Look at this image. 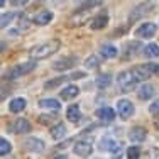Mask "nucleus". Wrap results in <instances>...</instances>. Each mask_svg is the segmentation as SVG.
<instances>
[{
	"instance_id": "7c9ffc66",
	"label": "nucleus",
	"mask_w": 159,
	"mask_h": 159,
	"mask_svg": "<svg viewBox=\"0 0 159 159\" xmlns=\"http://www.w3.org/2000/svg\"><path fill=\"white\" fill-rule=\"evenodd\" d=\"M54 159H68V156H56Z\"/></svg>"
},
{
	"instance_id": "a211bd4d",
	"label": "nucleus",
	"mask_w": 159,
	"mask_h": 159,
	"mask_svg": "<svg viewBox=\"0 0 159 159\" xmlns=\"http://www.w3.org/2000/svg\"><path fill=\"white\" fill-rule=\"evenodd\" d=\"M66 117H68V120H71V122H76V120L80 119V107L78 105H71V107H68Z\"/></svg>"
},
{
	"instance_id": "dca6fc26",
	"label": "nucleus",
	"mask_w": 159,
	"mask_h": 159,
	"mask_svg": "<svg viewBox=\"0 0 159 159\" xmlns=\"http://www.w3.org/2000/svg\"><path fill=\"white\" fill-rule=\"evenodd\" d=\"M154 95V86L152 85H144L141 90H139V98L141 100H147Z\"/></svg>"
},
{
	"instance_id": "20e7f679",
	"label": "nucleus",
	"mask_w": 159,
	"mask_h": 159,
	"mask_svg": "<svg viewBox=\"0 0 159 159\" xmlns=\"http://www.w3.org/2000/svg\"><path fill=\"white\" fill-rule=\"evenodd\" d=\"M100 149L103 151H110V152H119L122 149V144L120 142H115L110 135H105L103 139L100 141Z\"/></svg>"
},
{
	"instance_id": "aec40b11",
	"label": "nucleus",
	"mask_w": 159,
	"mask_h": 159,
	"mask_svg": "<svg viewBox=\"0 0 159 159\" xmlns=\"http://www.w3.org/2000/svg\"><path fill=\"white\" fill-rule=\"evenodd\" d=\"M39 107H44V108H51V110H59V102L58 100H41L39 102Z\"/></svg>"
},
{
	"instance_id": "c85d7f7f",
	"label": "nucleus",
	"mask_w": 159,
	"mask_h": 159,
	"mask_svg": "<svg viewBox=\"0 0 159 159\" xmlns=\"http://www.w3.org/2000/svg\"><path fill=\"white\" fill-rule=\"evenodd\" d=\"M149 112H151V113H159V100H156L152 105H151V107H149Z\"/></svg>"
},
{
	"instance_id": "bb28decb",
	"label": "nucleus",
	"mask_w": 159,
	"mask_h": 159,
	"mask_svg": "<svg viewBox=\"0 0 159 159\" xmlns=\"http://www.w3.org/2000/svg\"><path fill=\"white\" fill-rule=\"evenodd\" d=\"M85 66L88 68V70H92V68H97V66H98V58H97V56H90V58L85 61Z\"/></svg>"
},
{
	"instance_id": "1a4fd4ad",
	"label": "nucleus",
	"mask_w": 159,
	"mask_h": 159,
	"mask_svg": "<svg viewBox=\"0 0 159 159\" xmlns=\"http://www.w3.org/2000/svg\"><path fill=\"white\" fill-rule=\"evenodd\" d=\"M107 22H108V16H107V14H98L97 17L92 19L90 27H92V29H103L105 25H107Z\"/></svg>"
},
{
	"instance_id": "4468645a",
	"label": "nucleus",
	"mask_w": 159,
	"mask_h": 159,
	"mask_svg": "<svg viewBox=\"0 0 159 159\" xmlns=\"http://www.w3.org/2000/svg\"><path fill=\"white\" fill-rule=\"evenodd\" d=\"M80 93V90H78V86H75V85H70V86H66V88L61 92V98L63 100H71V98H75Z\"/></svg>"
},
{
	"instance_id": "b1692460",
	"label": "nucleus",
	"mask_w": 159,
	"mask_h": 159,
	"mask_svg": "<svg viewBox=\"0 0 159 159\" xmlns=\"http://www.w3.org/2000/svg\"><path fill=\"white\" fill-rule=\"evenodd\" d=\"M66 76H59V78H54V80H51V81H48L46 83V88L49 90V88H56V86H58V85H61V83H64V81H66Z\"/></svg>"
},
{
	"instance_id": "412c9836",
	"label": "nucleus",
	"mask_w": 159,
	"mask_h": 159,
	"mask_svg": "<svg viewBox=\"0 0 159 159\" xmlns=\"http://www.w3.org/2000/svg\"><path fill=\"white\" fill-rule=\"evenodd\" d=\"M144 54L147 56V58H157L159 56V48L156 44H147L146 48H144Z\"/></svg>"
},
{
	"instance_id": "ddd939ff",
	"label": "nucleus",
	"mask_w": 159,
	"mask_h": 159,
	"mask_svg": "<svg viewBox=\"0 0 159 159\" xmlns=\"http://www.w3.org/2000/svg\"><path fill=\"white\" fill-rule=\"evenodd\" d=\"M75 63H76V58H73V56H70V58H63V59H59V61L54 63V70H58V71L68 70V68H71Z\"/></svg>"
},
{
	"instance_id": "cd10ccee",
	"label": "nucleus",
	"mask_w": 159,
	"mask_h": 159,
	"mask_svg": "<svg viewBox=\"0 0 159 159\" xmlns=\"http://www.w3.org/2000/svg\"><path fill=\"white\" fill-rule=\"evenodd\" d=\"M52 120H56V117H52V115H39V122L41 124H49V122H52Z\"/></svg>"
},
{
	"instance_id": "4be33fe9",
	"label": "nucleus",
	"mask_w": 159,
	"mask_h": 159,
	"mask_svg": "<svg viewBox=\"0 0 159 159\" xmlns=\"http://www.w3.org/2000/svg\"><path fill=\"white\" fill-rule=\"evenodd\" d=\"M97 86L98 88H107L108 85H110V75L105 73V75H100V76L97 78Z\"/></svg>"
},
{
	"instance_id": "f03ea898",
	"label": "nucleus",
	"mask_w": 159,
	"mask_h": 159,
	"mask_svg": "<svg viewBox=\"0 0 159 159\" xmlns=\"http://www.w3.org/2000/svg\"><path fill=\"white\" fill-rule=\"evenodd\" d=\"M34 66H36V63L31 61V63H25V64H17V66H12L9 71L5 73V80H9V78H19V76H22V75H25V73H29V71H32L34 70Z\"/></svg>"
},
{
	"instance_id": "0eeeda50",
	"label": "nucleus",
	"mask_w": 159,
	"mask_h": 159,
	"mask_svg": "<svg viewBox=\"0 0 159 159\" xmlns=\"http://www.w3.org/2000/svg\"><path fill=\"white\" fill-rule=\"evenodd\" d=\"M9 129L12 132H16V134H27V132L31 130V124H29V120H25V119H17Z\"/></svg>"
},
{
	"instance_id": "393cba45",
	"label": "nucleus",
	"mask_w": 159,
	"mask_h": 159,
	"mask_svg": "<svg viewBox=\"0 0 159 159\" xmlns=\"http://www.w3.org/2000/svg\"><path fill=\"white\" fill-rule=\"evenodd\" d=\"M16 19V14L14 12H9V14H2V20H0V24H2V27H7L9 25L10 20H14Z\"/></svg>"
},
{
	"instance_id": "9d476101",
	"label": "nucleus",
	"mask_w": 159,
	"mask_h": 159,
	"mask_svg": "<svg viewBox=\"0 0 159 159\" xmlns=\"http://www.w3.org/2000/svg\"><path fill=\"white\" fill-rule=\"evenodd\" d=\"M97 117L102 120H105V122H112V120L115 119V112H113L110 107H102L97 110Z\"/></svg>"
},
{
	"instance_id": "f3484780",
	"label": "nucleus",
	"mask_w": 159,
	"mask_h": 159,
	"mask_svg": "<svg viewBox=\"0 0 159 159\" xmlns=\"http://www.w3.org/2000/svg\"><path fill=\"white\" fill-rule=\"evenodd\" d=\"M66 135V127L63 125V124H58V125H54L51 129V137L52 139H61Z\"/></svg>"
},
{
	"instance_id": "9b49d317",
	"label": "nucleus",
	"mask_w": 159,
	"mask_h": 159,
	"mask_svg": "<svg viewBox=\"0 0 159 159\" xmlns=\"http://www.w3.org/2000/svg\"><path fill=\"white\" fill-rule=\"evenodd\" d=\"M51 20H52V12H49V10H43V12H39L34 17V24L37 25H46Z\"/></svg>"
},
{
	"instance_id": "2eb2a0df",
	"label": "nucleus",
	"mask_w": 159,
	"mask_h": 159,
	"mask_svg": "<svg viewBox=\"0 0 159 159\" xmlns=\"http://www.w3.org/2000/svg\"><path fill=\"white\" fill-rule=\"evenodd\" d=\"M24 108H25V100H24V98H16V100L10 102L9 110L12 112V113H19V112L24 110Z\"/></svg>"
},
{
	"instance_id": "a878e982",
	"label": "nucleus",
	"mask_w": 159,
	"mask_h": 159,
	"mask_svg": "<svg viewBox=\"0 0 159 159\" xmlns=\"http://www.w3.org/2000/svg\"><path fill=\"white\" fill-rule=\"evenodd\" d=\"M2 147H0V152H2V156H5L7 152H10V149H12V146H10V142L7 141V139H2Z\"/></svg>"
},
{
	"instance_id": "5701e85b",
	"label": "nucleus",
	"mask_w": 159,
	"mask_h": 159,
	"mask_svg": "<svg viewBox=\"0 0 159 159\" xmlns=\"http://www.w3.org/2000/svg\"><path fill=\"white\" fill-rule=\"evenodd\" d=\"M139 157H141V149H139L137 146L129 147V151H127V159H139Z\"/></svg>"
},
{
	"instance_id": "7ed1b4c3",
	"label": "nucleus",
	"mask_w": 159,
	"mask_h": 159,
	"mask_svg": "<svg viewBox=\"0 0 159 159\" xmlns=\"http://www.w3.org/2000/svg\"><path fill=\"white\" fill-rule=\"evenodd\" d=\"M93 151V142L90 139H81L80 142H76L75 146V154H78L80 157H86L90 156Z\"/></svg>"
},
{
	"instance_id": "423d86ee",
	"label": "nucleus",
	"mask_w": 159,
	"mask_h": 159,
	"mask_svg": "<svg viewBox=\"0 0 159 159\" xmlns=\"http://www.w3.org/2000/svg\"><path fill=\"white\" fill-rule=\"evenodd\" d=\"M154 34H156V24H152V22L142 24L135 29V36L137 37H152Z\"/></svg>"
},
{
	"instance_id": "6e6552de",
	"label": "nucleus",
	"mask_w": 159,
	"mask_h": 159,
	"mask_svg": "<svg viewBox=\"0 0 159 159\" xmlns=\"http://www.w3.org/2000/svg\"><path fill=\"white\" fill-rule=\"evenodd\" d=\"M146 134L147 132L144 127H134V129H130L129 137H130L132 142H142V141H146Z\"/></svg>"
},
{
	"instance_id": "f8f14e48",
	"label": "nucleus",
	"mask_w": 159,
	"mask_h": 159,
	"mask_svg": "<svg viewBox=\"0 0 159 159\" xmlns=\"http://www.w3.org/2000/svg\"><path fill=\"white\" fill-rule=\"evenodd\" d=\"M24 146H25V149L34 151V152H41L44 149V142L39 141V139H25Z\"/></svg>"
},
{
	"instance_id": "39448f33",
	"label": "nucleus",
	"mask_w": 159,
	"mask_h": 159,
	"mask_svg": "<svg viewBox=\"0 0 159 159\" xmlns=\"http://www.w3.org/2000/svg\"><path fill=\"white\" fill-rule=\"evenodd\" d=\"M117 112H119V115L122 117V119H129V117L134 113V105L129 100H119V103H117Z\"/></svg>"
},
{
	"instance_id": "6ab92c4d",
	"label": "nucleus",
	"mask_w": 159,
	"mask_h": 159,
	"mask_svg": "<svg viewBox=\"0 0 159 159\" xmlns=\"http://www.w3.org/2000/svg\"><path fill=\"white\" fill-rule=\"evenodd\" d=\"M100 52H102V56H103V58H115L119 51H117V48H113V46L108 44V46H102Z\"/></svg>"
},
{
	"instance_id": "c756f323",
	"label": "nucleus",
	"mask_w": 159,
	"mask_h": 159,
	"mask_svg": "<svg viewBox=\"0 0 159 159\" xmlns=\"http://www.w3.org/2000/svg\"><path fill=\"white\" fill-rule=\"evenodd\" d=\"M154 124H156V127H157V129H159V115H157V117H156V122H154Z\"/></svg>"
},
{
	"instance_id": "f257e3e1",
	"label": "nucleus",
	"mask_w": 159,
	"mask_h": 159,
	"mask_svg": "<svg viewBox=\"0 0 159 159\" xmlns=\"http://www.w3.org/2000/svg\"><path fill=\"white\" fill-rule=\"evenodd\" d=\"M58 49H59V41L51 39V41H46V43L39 44V46H34L31 51H29V54H31V58H34V59H44V58H48V56H51L52 52H56Z\"/></svg>"
}]
</instances>
